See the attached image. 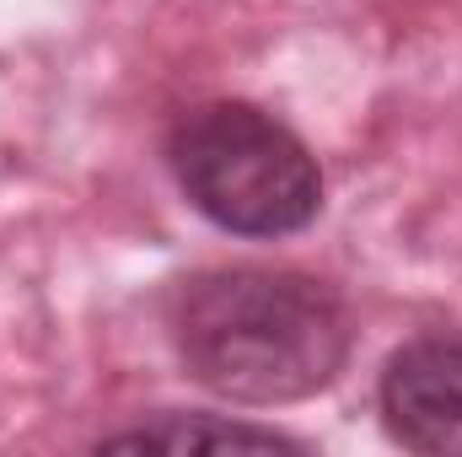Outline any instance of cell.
<instances>
[{"label":"cell","mask_w":462,"mask_h":457,"mask_svg":"<svg viewBox=\"0 0 462 457\" xmlns=\"http://www.w3.org/2000/svg\"><path fill=\"white\" fill-rule=\"evenodd\" d=\"M382 425L398 447L462 457V334H420L382 366Z\"/></svg>","instance_id":"obj_3"},{"label":"cell","mask_w":462,"mask_h":457,"mask_svg":"<svg viewBox=\"0 0 462 457\" xmlns=\"http://www.w3.org/2000/svg\"><path fill=\"white\" fill-rule=\"evenodd\" d=\"M97 447L103 452H307V442L231 415H156L140 420L134 431L103 436Z\"/></svg>","instance_id":"obj_4"},{"label":"cell","mask_w":462,"mask_h":457,"mask_svg":"<svg viewBox=\"0 0 462 457\" xmlns=\"http://www.w3.org/2000/svg\"><path fill=\"white\" fill-rule=\"evenodd\" d=\"M167 329L189 377L247 409L323 393L355 340L339 291L301 269H205L172 291Z\"/></svg>","instance_id":"obj_1"},{"label":"cell","mask_w":462,"mask_h":457,"mask_svg":"<svg viewBox=\"0 0 462 457\" xmlns=\"http://www.w3.org/2000/svg\"><path fill=\"white\" fill-rule=\"evenodd\" d=\"M167 167L183 200L231 237H291L323 210L318 156L253 103H199L167 129Z\"/></svg>","instance_id":"obj_2"}]
</instances>
